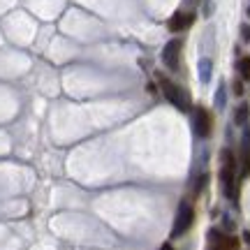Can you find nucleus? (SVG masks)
I'll use <instances>...</instances> for the list:
<instances>
[{
	"label": "nucleus",
	"mask_w": 250,
	"mask_h": 250,
	"mask_svg": "<svg viewBox=\"0 0 250 250\" xmlns=\"http://www.w3.org/2000/svg\"><path fill=\"white\" fill-rule=\"evenodd\" d=\"M160 250H174V248H171L169 243H165V246H162V248H160Z\"/></svg>",
	"instance_id": "obj_14"
},
{
	"label": "nucleus",
	"mask_w": 250,
	"mask_h": 250,
	"mask_svg": "<svg viewBox=\"0 0 250 250\" xmlns=\"http://www.w3.org/2000/svg\"><path fill=\"white\" fill-rule=\"evenodd\" d=\"M241 35H243V40H250V26H243L241 28Z\"/></svg>",
	"instance_id": "obj_13"
},
{
	"label": "nucleus",
	"mask_w": 250,
	"mask_h": 250,
	"mask_svg": "<svg viewBox=\"0 0 250 250\" xmlns=\"http://www.w3.org/2000/svg\"><path fill=\"white\" fill-rule=\"evenodd\" d=\"M192 23H195V14L192 12H174L171 19L167 21V28H169L171 33H183Z\"/></svg>",
	"instance_id": "obj_7"
},
{
	"label": "nucleus",
	"mask_w": 250,
	"mask_h": 250,
	"mask_svg": "<svg viewBox=\"0 0 250 250\" xmlns=\"http://www.w3.org/2000/svg\"><path fill=\"white\" fill-rule=\"evenodd\" d=\"M192 121H195V132L197 137H208L211 130H213V116H211V111L204 107H197L192 111Z\"/></svg>",
	"instance_id": "obj_5"
},
{
	"label": "nucleus",
	"mask_w": 250,
	"mask_h": 250,
	"mask_svg": "<svg viewBox=\"0 0 250 250\" xmlns=\"http://www.w3.org/2000/svg\"><path fill=\"white\" fill-rule=\"evenodd\" d=\"M241 176H248L250 174V132L243 134V146H241Z\"/></svg>",
	"instance_id": "obj_8"
},
{
	"label": "nucleus",
	"mask_w": 250,
	"mask_h": 250,
	"mask_svg": "<svg viewBox=\"0 0 250 250\" xmlns=\"http://www.w3.org/2000/svg\"><path fill=\"white\" fill-rule=\"evenodd\" d=\"M179 58H181V40H169L165 44V49H162V62L171 72H176L179 70Z\"/></svg>",
	"instance_id": "obj_6"
},
{
	"label": "nucleus",
	"mask_w": 250,
	"mask_h": 250,
	"mask_svg": "<svg viewBox=\"0 0 250 250\" xmlns=\"http://www.w3.org/2000/svg\"><path fill=\"white\" fill-rule=\"evenodd\" d=\"M199 72H202V79L208 81V77H211V61H202V65H199Z\"/></svg>",
	"instance_id": "obj_11"
},
{
	"label": "nucleus",
	"mask_w": 250,
	"mask_h": 250,
	"mask_svg": "<svg viewBox=\"0 0 250 250\" xmlns=\"http://www.w3.org/2000/svg\"><path fill=\"white\" fill-rule=\"evenodd\" d=\"M158 81H160V88H162V93H165V98L169 100L176 109L188 111V95L186 93H183L171 79H167V77H158Z\"/></svg>",
	"instance_id": "obj_3"
},
{
	"label": "nucleus",
	"mask_w": 250,
	"mask_h": 250,
	"mask_svg": "<svg viewBox=\"0 0 250 250\" xmlns=\"http://www.w3.org/2000/svg\"><path fill=\"white\" fill-rule=\"evenodd\" d=\"M220 158H223V167H220L223 190L232 202H236V158H234V153L229 148H223Z\"/></svg>",
	"instance_id": "obj_1"
},
{
	"label": "nucleus",
	"mask_w": 250,
	"mask_h": 250,
	"mask_svg": "<svg viewBox=\"0 0 250 250\" xmlns=\"http://www.w3.org/2000/svg\"><path fill=\"white\" fill-rule=\"evenodd\" d=\"M248 17H250V7H248Z\"/></svg>",
	"instance_id": "obj_15"
},
{
	"label": "nucleus",
	"mask_w": 250,
	"mask_h": 250,
	"mask_svg": "<svg viewBox=\"0 0 250 250\" xmlns=\"http://www.w3.org/2000/svg\"><path fill=\"white\" fill-rule=\"evenodd\" d=\"M195 223V208L190 202H181L179 211H176V220H174V227H171V236H183V234L192 227Z\"/></svg>",
	"instance_id": "obj_2"
},
{
	"label": "nucleus",
	"mask_w": 250,
	"mask_h": 250,
	"mask_svg": "<svg viewBox=\"0 0 250 250\" xmlns=\"http://www.w3.org/2000/svg\"><path fill=\"white\" fill-rule=\"evenodd\" d=\"M234 93H236V95H243V83L241 81H234Z\"/></svg>",
	"instance_id": "obj_12"
},
{
	"label": "nucleus",
	"mask_w": 250,
	"mask_h": 250,
	"mask_svg": "<svg viewBox=\"0 0 250 250\" xmlns=\"http://www.w3.org/2000/svg\"><path fill=\"white\" fill-rule=\"evenodd\" d=\"M208 248L211 250H239V239L229 236V234L218 232V229H211L208 232Z\"/></svg>",
	"instance_id": "obj_4"
},
{
	"label": "nucleus",
	"mask_w": 250,
	"mask_h": 250,
	"mask_svg": "<svg viewBox=\"0 0 250 250\" xmlns=\"http://www.w3.org/2000/svg\"><path fill=\"white\" fill-rule=\"evenodd\" d=\"M239 74H241L243 81H250V58L248 56L239 61Z\"/></svg>",
	"instance_id": "obj_9"
},
{
	"label": "nucleus",
	"mask_w": 250,
	"mask_h": 250,
	"mask_svg": "<svg viewBox=\"0 0 250 250\" xmlns=\"http://www.w3.org/2000/svg\"><path fill=\"white\" fill-rule=\"evenodd\" d=\"M248 114H250L248 104H241V107L236 109V114H234V121H236V125H243V123H246V121H248Z\"/></svg>",
	"instance_id": "obj_10"
}]
</instances>
